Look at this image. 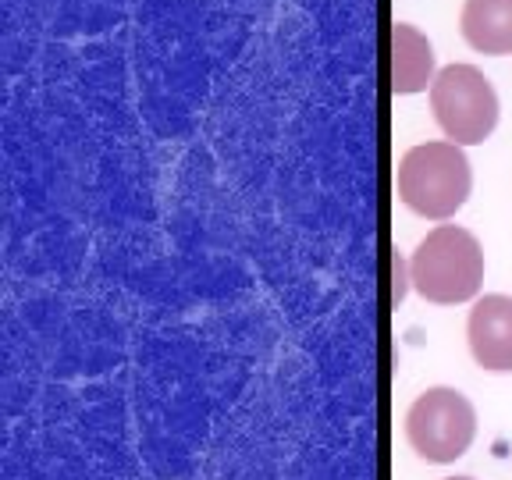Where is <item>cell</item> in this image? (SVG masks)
Wrapping results in <instances>:
<instances>
[{
	"mask_svg": "<svg viewBox=\"0 0 512 480\" xmlns=\"http://www.w3.org/2000/svg\"><path fill=\"white\" fill-rule=\"evenodd\" d=\"M395 185H399V200L413 214L427 217V221H448L470 200L473 171L463 146L420 143L402 153Z\"/></svg>",
	"mask_w": 512,
	"mask_h": 480,
	"instance_id": "1",
	"label": "cell"
},
{
	"mask_svg": "<svg viewBox=\"0 0 512 480\" xmlns=\"http://www.w3.org/2000/svg\"><path fill=\"white\" fill-rule=\"evenodd\" d=\"M409 281L427 303H466L484 285V249L459 224H438L409 256Z\"/></svg>",
	"mask_w": 512,
	"mask_h": 480,
	"instance_id": "2",
	"label": "cell"
},
{
	"mask_svg": "<svg viewBox=\"0 0 512 480\" xmlns=\"http://www.w3.org/2000/svg\"><path fill=\"white\" fill-rule=\"evenodd\" d=\"M431 111L448 143L480 146L498 125V93L473 64H448L431 86Z\"/></svg>",
	"mask_w": 512,
	"mask_h": 480,
	"instance_id": "3",
	"label": "cell"
},
{
	"mask_svg": "<svg viewBox=\"0 0 512 480\" xmlns=\"http://www.w3.org/2000/svg\"><path fill=\"white\" fill-rule=\"evenodd\" d=\"M477 434V413L456 388H427L406 413V438L427 463H456Z\"/></svg>",
	"mask_w": 512,
	"mask_h": 480,
	"instance_id": "4",
	"label": "cell"
},
{
	"mask_svg": "<svg viewBox=\"0 0 512 480\" xmlns=\"http://www.w3.org/2000/svg\"><path fill=\"white\" fill-rule=\"evenodd\" d=\"M473 360L484 370L509 374L512 370V299L484 296L473 303L470 324H466Z\"/></svg>",
	"mask_w": 512,
	"mask_h": 480,
	"instance_id": "5",
	"label": "cell"
},
{
	"mask_svg": "<svg viewBox=\"0 0 512 480\" xmlns=\"http://www.w3.org/2000/svg\"><path fill=\"white\" fill-rule=\"evenodd\" d=\"M434 47L424 32L413 29L409 22L392 25V89L399 96L424 93L434 86Z\"/></svg>",
	"mask_w": 512,
	"mask_h": 480,
	"instance_id": "6",
	"label": "cell"
},
{
	"mask_svg": "<svg viewBox=\"0 0 512 480\" xmlns=\"http://www.w3.org/2000/svg\"><path fill=\"white\" fill-rule=\"evenodd\" d=\"M459 32L477 54H512V0H466Z\"/></svg>",
	"mask_w": 512,
	"mask_h": 480,
	"instance_id": "7",
	"label": "cell"
},
{
	"mask_svg": "<svg viewBox=\"0 0 512 480\" xmlns=\"http://www.w3.org/2000/svg\"><path fill=\"white\" fill-rule=\"evenodd\" d=\"M402 256H395V274H399V281H395V303H402V299H406V288L413 285V281L406 278V274H402Z\"/></svg>",
	"mask_w": 512,
	"mask_h": 480,
	"instance_id": "8",
	"label": "cell"
},
{
	"mask_svg": "<svg viewBox=\"0 0 512 480\" xmlns=\"http://www.w3.org/2000/svg\"><path fill=\"white\" fill-rule=\"evenodd\" d=\"M448 480H473V477H448Z\"/></svg>",
	"mask_w": 512,
	"mask_h": 480,
	"instance_id": "9",
	"label": "cell"
}]
</instances>
